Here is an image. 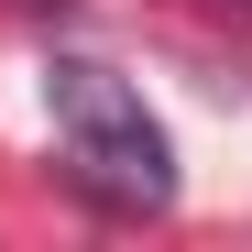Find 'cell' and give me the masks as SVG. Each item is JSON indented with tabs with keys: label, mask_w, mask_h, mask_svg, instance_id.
<instances>
[{
	"label": "cell",
	"mask_w": 252,
	"mask_h": 252,
	"mask_svg": "<svg viewBox=\"0 0 252 252\" xmlns=\"http://www.w3.org/2000/svg\"><path fill=\"white\" fill-rule=\"evenodd\" d=\"M55 132H66V164H77L110 208H164V197H176L164 121L121 88L110 66H55Z\"/></svg>",
	"instance_id": "obj_1"
}]
</instances>
